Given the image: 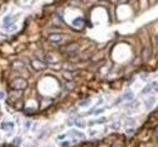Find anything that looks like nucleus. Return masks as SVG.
<instances>
[{
    "instance_id": "nucleus-1",
    "label": "nucleus",
    "mask_w": 158,
    "mask_h": 147,
    "mask_svg": "<svg viewBox=\"0 0 158 147\" xmlns=\"http://www.w3.org/2000/svg\"><path fill=\"white\" fill-rule=\"evenodd\" d=\"M10 87L12 90H23L27 87V80L24 78H15L14 80L10 83Z\"/></svg>"
},
{
    "instance_id": "nucleus-2",
    "label": "nucleus",
    "mask_w": 158,
    "mask_h": 147,
    "mask_svg": "<svg viewBox=\"0 0 158 147\" xmlns=\"http://www.w3.org/2000/svg\"><path fill=\"white\" fill-rule=\"evenodd\" d=\"M23 94V90H10L9 91V100L17 101L21 99V96Z\"/></svg>"
},
{
    "instance_id": "nucleus-3",
    "label": "nucleus",
    "mask_w": 158,
    "mask_h": 147,
    "mask_svg": "<svg viewBox=\"0 0 158 147\" xmlns=\"http://www.w3.org/2000/svg\"><path fill=\"white\" fill-rule=\"evenodd\" d=\"M3 26H4V29H10V28H11V27L14 26V22H12V16H11V15H7V16L4 18Z\"/></svg>"
},
{
    "instance_id": "nucleus-4",
    "label": "nucleus",
    "mask_w": 158,
    "mask_h": 147,
    "mask_svg": "<svg viewBox=\"0 0 158 147\" xmlns=\"http://www.w3.org/2000/svg\"><path fill=\"white\" fill-rule=\"evenodd\" d=\"M123 100L133 101V100H134V93H133L131 90H126V91L123 94Z\"/></svg>"
},
{
    "instance_id": "nucleus-5",
    "label": "nucleus",
    "mask_w": 158,
    "mask_h": 147,
    "mask_svg": "<svg viewBox=\"0 0 158 147\" xmlns=\"http://www.w3.org/2000/svg\"><path fill=\"white\" fill-rule=\"evenodd\" d=\"M12 128H14V123H11V122H4V123H1V129L5 130V131L11 130Z\"/></svg>"
},
{
    "instance_id": "nucleus-6",
    "label": "nucleus",
    "mask_w": 158,
    "mask_h": 147,
    "mask_svg": "<svg viewBox=\"0 0 158 147\" xmlns=\"http://www.w3.org/2000/svg\"><path fill=\"white\" fill-rule=\"evenodd\" d=\"M154 102H156V97L154 96H151L150 99L145 100V106L147 107V108H151V107L154 105Z\"/></svg>"
},
{
    "instance_id": "nucleus-7",
    "label": "nucleus",
    "mask_w": 158,
    "mask_h": 147,
    "mask_svg": "<svg viewBox=\"0 0 158 147\" xmlns=\"http://www.w3.org/2000/svg\"><path fill=\"white\" fill-rule=\"evenodd\" d=\"M70 135H72V136H75V138H80V139H84L85 138V135L82 133V131H78V130H71L70 133H68Z\"/></svg>"
},
{
    "instance_id": "nucleus-8",
    "label": "nucleus",
    "mask_w": 158,
    "mask_h": 147,
    "mask_svg": "<svg viewBox=\"0 0 158 147\" xmlns=\"http://www.w3.org/2000/svg\"><path fill=\"white\" fill-rule=\"evenodd\" d=\"M32 67L34 68V70H42V68L44 67V65L39 63V60H33L32 61Z\"/></svg>"
},
{
    "instance_id": "nucleus-9",
    "label": "nucleus",
    "mask_w": 158,
    "mask_h": 147,
    "mask_svg": "<svg viewBox=\"0 0 158 147\" xmlns=\"http://www.w3.org/2000/svg\"><path fill=\"white\" fill-rule=\"evenodd\" d=\"M49 39H50L51 42H60V40H62V35L61 34H51L49 37Z\"/></svg>"
},
{
    "instance_id": "nucleus-10",
    "label": "nucleus",
    "mask_w": 158,
    "mask_h": 147,
    "mask_svg": "<svg viewBox=\"0 0 158 147\" xmlns=\"http://www.w3.org/2000/svg\"><path fill=\"white\" fill-rule=\"evenodd\" d=\"M106 122H107V118L102 117V118H98L97 120H91L90 123H89V125H93V124H102V123H106Z\"/></svg>"
},
{
    "instance_id": "nucleus-11",
    "label": "nucleus",
    "mask_w": 158,
    "mask_h": 147,
    "mask_svg": "<svg viewBox=\"0 0 158 147\" xmlns=\"http://www.w3.org/2000/svg\"><path fill=\"white\" fill-rule=\"evenodd\" d=\"M73 26L74 27H82L83 26V19L82 18H75L73 21Z\"/></svg>"
},
{
    "instance_id": "nucleus-12",
    "label": "nucleus",
    "mask_w": 158,
    "mask_h": 147,
    "mask_svg": "<svg viewBox=\"0 0 158 147\" xmlns=\"http://www.w3.org/2000/svg\"><path fill=\"white\" fill-rule=\"evenodd\" d=\"M125 126H129V125H135L136 124V122H135V119H133V118H126V120H125Z\"/></svg>"
},
{
    "instance_id": "nucleus-13",
    "label": "nucleus",
    "mask_w": 158,
    "mask_h": 147,
    "mask_svg": "<svg viewBox=\"0 0 158 147\" xmlns=\"http://www.w3.org/2000/svg\"><path fill=\"white\" fill-rule=\"evenodd\" d=\"M90 103H91V100H84V101L79 102V106H80V107H86V106H89Z\"/></svg>"
},
{
    "instance_id": "nucleus-14",
    "label": "nucleus",
    "mask_w": 158,
    "mask_h": 147,
    "mask_svg": "<svg viewBox=\"0 0 158 147\" xmlns=\"http://www.w3.org/2000/svg\"><path fill=\"white\" fill-rule=\"evenodd\" d=\"M21 142H22V139H21V138H15V139L12 140V145H14V146L21 145Z\"/></svg>"
},
{
    "instance_id": "nucleus-15",
    "label": "nucleus",
    "mask_w": 158,
    "mask_h": 147,
    "mask_svg": "<svg viewBox=\"0 0 158 147\" xmlns=\"http://www.w3.org/2000/svg\"><path fill=\"white\" fill-rule=\"evenodd\" d=\"M119 123H113V124H111V129H113V130H117V129H119Z\"/></svg>"
},
{
    "instance_id": "nucleus-16",
    "label": "nucleus",
    "mask_w": 158,
    "mask_h": 147,
    "mask_svg": "<svg viewBox=\"0 0 158 147\" xmlns=\"http://www.w3.org/2000/svg\"><path fill=\"white\" fill-rule=\"evenodd\" d=\"M103 111H105L103 108H98V110H95V111L93 112V114H95V115H97V114H101Z\"/></svg>"
},
{
    "instance_id": "nucleus-17",
    "label": "nucleus",
    "mask_w": 158,
    "mask_h": 147,
    "mask_svg": "<svg viewBox=\"0 0 158 147\" xmlns=\"http://www.w3.org/2000/svg\"><path fill=\"white\" fill-rule=\"evenodd\" d=\"M24 112H26V114H32V113H34L35 111H34L33 108H26Z\"/></svg>"
},
{
    "instance_id": "nucleus-18",
    "label": "nucleus",
    "mask_w": 158,
    "mask_h": 147,
    "mask_svg": "<svg viewBox=\"0 0 158 147\" xmlns=\"http://www.w3.org/2000/svg\"><path fill=\"white\" fill-rule=\"evenodd\" d=\"M67 138V134H62V135H58L57 136V140H65Z\"/></svg>"
},
{
    "instance_id": "nucleus-19",
    "label": "nucleus",
    "mask_w": 158,
    "mask_h": 147,
    "mask_svg": "<svg viewBox=\"0 0 158 147\" xmlns=\"http://www.w3.org/2000/svg\"><path fill=\"white\" fill-rule=\"evenodd\" d=\"M61 146H62V147H70V146H71V142H70V141H65V142L61 143Z\"/></svg>"
},
{
    "instance_id": "nucleus-20",
    "label": "nucleus",
    "mask_w": 158,
    "mask_h": 147,
    "mask_svg": "<svg viewBox=\"0 0 158 147\" xmlns=\"http://www.w3.org/2000/svg\"><path fill=\"white\" fill-rule=\"evenodd\" d=\"M151 87H153V89H156V91H158V84L157 83H152L151 84Z\"/></svg>"
},
{
    "instance_id": "nucleus-21",
    "label": "nucleus",
    "mask_w": 158,
    "mask_h": 147,
    "mask_svg": "<svg viewBox=\"0 0 158 147\" xmlns=\"http://www.w3.org/2000/svg\"><path fill=\"white\" fill-rule=\"evenodd\" d=\"M29 126H31V122H26V124H24V128H26V129H28Z\"/></svg>"
},
{
    "instance_id": "nucleus-22",
    "label": "nucleus",
    "mask_w": 158,
    "mask_h": 147,
    "mask_svg": "<svg viewBox=\"0 0 158 147\" xmlns=\"http://www.w3.org/2000/svg\"><path fill=\"white\" fill-rule=\"evenodd\" d=\"M101 103H103V99H100V100H98V102H97V106H100Z\"/></svg>"
},
{
    "instance_id": "nucleus-23",
    "label": "nucleus",
    "mask_w": 158,
    "mask_h": 147,
    "mask_svg": "<svg viewBox=\"0 0 158 147\" xmlns=\"http://www.w3.org/2000/svg\"><path fill=\"white\" fill-rule=\"evenodd\" d=\"M121 101H122V99H117V101L114 102V105H118V103H119Z\"/></svg>"
},
{
    "instance_id": "nucleus-24",
    "label": "nucleus",
    "mask_w": 158,
    "mask_h": 147,
    "mask_svg": "<svg viewBox=\"0 0 158 147\" xmlns=\"http://www.w3.org/2000/svg\"><path fill=\"white\" fill-rule=\"evenodd\" d=\"M146 78H147V74H142L141 75V79H146Z\"/></svg>"
},
{
    "instance_id": "nucleus-25",
    "label": "nucleus",
    "mask_w": 158,
    "mask_h": 147,
    "mask_svg": "<svg viewBox=\"0 0 158 147\" xmlns=\"http://www.w3.org/2000/svg\"><path fill=\"white\" fill-rule=\"evenodd\" d=\"M157 136H158V130H157Z\"/></svg>"
},
{
    "instance_id": "nucleus-26",
    "label": "nucleus",
    "mask_w": 158,
    "mask_h": 147,
    "mask_svg": "<svg viewBox=\"0 0 158 147\" xmlns=\"http://www.w3.org/2000/svg\"><path fill=\"white\" fill-rule=\"evenodd\" d=\"M12 147H18V146H12Z\"/></svg>"
},
{
    "instance_id": "nucleus-27",
    "label": "nucleus",
    "mask_w": 158,
    "mask_h": 147,
    "mask_svg": "<svg viewBox=\"0 0 158 147\" xmlns=\"http://www.w3.org/2000/svg\"><path fill=\"white\" fill-rule=\"evenodd\" d=\"M23 1H27V0H23Z\"/></svg>"
}]
</instances>
